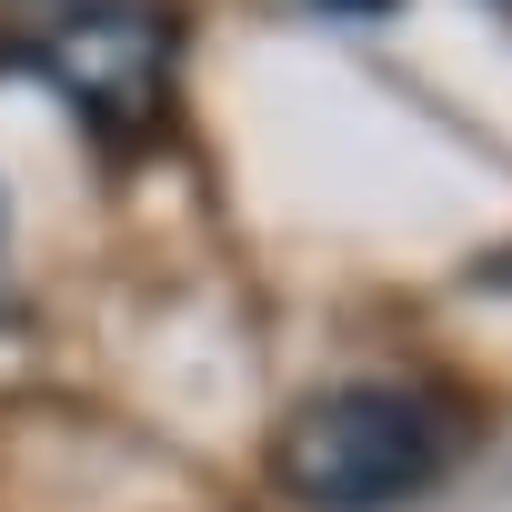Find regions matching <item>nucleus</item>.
<instances>
[{
    "instance_id": "f03ea898",
    "label": "nucleus",
    "mask_w": 512,
    "mask_h": 512,
    "mask_svg": "<svg viewBox=\"0 0 512 512\" xmlns=\"http://www.w3.org/2000/svg\"><path fill=\"white\" fill-rule=\"evenodd\" d=\"M452 472V412L422 382H322L272 432V482L302 512H402Z\"/></svg>"
},
{
    "instance_id": "7ed1b4c3",
    "label": "nucleus",
    "mask_w": 512,
    "mask_h": 512,
    "mask_svg": "<svg viewBox=\"0 0 512 512\" xmlns=\"http://www.w3.org/2000/svg\"><path fill=\"white\" fill-rule=\"evenodd\" d=\"M312 11H332V21H382L392 0H312Z\"/></svg>"
},
{
    "instance_id": "f257e3e1",
    "label": "nucleus",
    "mask_w": 512,
    "mask_h": 512,
    "mask_svg": "<svg viewBox=\"0 0 512 512\" xmlns=\"http://www.w3.org/2000/svg\"><path fill=\"white\" fill-rule=\"evenodd\" d=\"M181 11L171 0H0V71H31L111 151L151 141L171 111Z\"/></svg>"
},
{
    "instance_id": "20e7f679",
    "label": "nucleus",
    "mask_w": 512,
    "mask_h": 512,
    "mask_svg": "<svg viewBox=\"0 0 512 512\" xmlns=\"http://www.w3.org/2000/svg\"><path fill=\"white\" fill-rule=\"evenodd\" d=\"M502 11H512V0H502Z\"/></svg>"
}]
</instances>
